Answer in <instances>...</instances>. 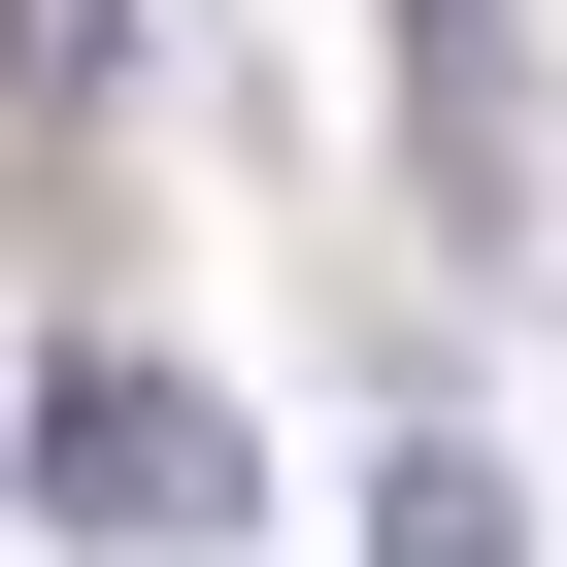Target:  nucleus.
I'll list each match as a JSON object with an SVG mask.
<instances>
[{"mask_svg":"<svg viewBox=\"0 0 567 567\" xmlns=\"http://www.w3.org/2000/svg\"><path fill=\"white\" fill-rule=\"evenodd\" d=\"M34 467H68V534H134V567H200V534L267 501V467H234V401H200V368H134V334H101V368H34Z\"/></svg>","mask_w":567,"mask_h":567,"instance_id":"1","label":"nucleus"},{"mask_svg":"<svg viewBox=\"0 0 567 567\" xmlns=\"http://www.w3.org/2000/svg\"><path fill=\"white\" fill-rule=\"evenodd\" d=\"M401 134L467 234H567V134H534V0H401Z\"/></svg>","mask_w":567,"mask_h":567,"instance_id":"2","label":"nucleus"},{"mask_svg":"<svg viewBox=\"0 0 567 567\" xmlns=\"http://www.w3.org/2000/svg\"><path fill=\"white\" fill-rule=\"evenodd\" d=\"M0 101H34V134H101V101H134V0H0Z\"/></svg>","mask_w":567,"mask_h":567,"instance_id":"3","label":"nucleus"},{"mask_svg":"<svg viewBox=\"0 0 567 567\" xmlns=\"http://www.w3.org/2000/svg\"><path fill=\"white\" fill-rule=\"evenodd\" d=\"M368 567H534V501H501V467H467V434H434V467H401V501H368Z\"/></svg>","mask_w":567,"mask_h":567,"instance_id":"4","label":"nucleus"}]
</instances>
